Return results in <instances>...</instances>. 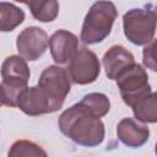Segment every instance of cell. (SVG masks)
Segmentation results:
<instances>
[{"label":"cell","instance_id":"52a82bcc","mask_svg":"<svg viewBox=\"0 0 157 157\" xmlns=\"http://www.w3.org/2000/svg\"><path fill=\"white\" fill-rule=\"evenodd\" d=\"M66 71L72 83L88 85L98 78L101 74V63L92 50L82 47L78 48L69 60Z\"/></svg>","mask_w":157,"mask_h":157},{"label":"cell","instance_id":"ba28073f","mask_svg":"<svg viewBox=\"0 0 157 157\" xmlns=\"http://www.w3.org/2000/svg\"><path fill=\"white\" fill-rule=\"evenodd\" d=\"M49 37L47 32L39 27L29 26L20 32L16 39L18 55L27 61L38 60L47 50Z\"/></svg>","mask_w":157,"mask_h":157},{"label":"cell","instance_id":"d6986e66","mask_svg":"<svg viewBox=\"0 0 157 157\" xmlns=\"http://www.w3.org/2000/svg\"><path fill=\"white\" fill-rule=\"evenodd\" d=\"M15 1L21 2V4H28V1H29V0H15Z\"/></svg>","mask_w":157,"mask_h":157},{"label":"cell","instance_id":"5bb4252c","mask_svg":"<svg viewBox=\"0 0 157 157\" xmlns=\"http://www.w3.org/2000/svg\"><path fill=\"white\" fill-rule=\"evenodd\" d=\"M25 12L11 2L0 1V32H11L25 21Z\"/></svg>","mask_w":157,"mask_h":157},{"label":"cell","instance_id":"9c48e42d","mask_svg":"<svg viewBox=\"0 0 157 157\" xmlns=\"http://www.w3.org/2000/svg\"><path fill=\"white\" fill-rule=\"evenodd\" d=\"M49 49L58 65L67 64L78 49V38L70 31L58 29L49 37Z\"/></svg>","mask_w":157,"mask_h":157},{"label":"cell","instance_id":"3957f363","mask_svg":"<svg viewBox=\"0 0 157 157\" xmlns=\"http://www.w3.org/2000/svg\"><path fill=\"white\" fill-rule=\"evenodd\" d=\"M1 97L4 105L16 107L18 93L27 86L31 71L25 60L20 55H10L1 64Z\"/></svg>","mask_w":157,"mask_h":157},{"label":"cell","instance_id":"7a4b0ae2","mask_svg":"<svg viewBox=\"0 0 157 157\" xmlns=\"http://www.w3.org/2000/svg\"><path fill=\"white\" fill-rule=\"evenodd\" d=\"M117 17L118 10L112 1H96L85 16L80 39L88 45L103 42L110 34Z\"/></svg>","mask_w":157,"mask_h":157},{"label":"cell","instance_id":"e0dca14e","mask_svg":"<svg viewBox=\"0 0 157 157\" xmlns=\"http://www.w3.org/2000/svg\"><path fill=\"white\" fill-rule=\"evenodd\" d=\"M9 156H47V152L37 144H34L33 141H28V140H17L15 141L9 152Z\"/></svg>","mask_w":157,"mask_h":157},{"label":"cell","instance_id":"ac0fdd59","mask_svg":"<svg viewBox=\"0 0 157 157\" xmlns=\"http://www.w3.org/2000/svg\"><path fill=\"white\" fill-rule=\"evenodd\" d=\"M144 64L146 67L151 69L152 71H156V63H155V40L146 44L144 49Z\"/></svg>","mask_w":157,"mask_h":157},{"label":"cell","instance_id":"4fadbf2b","mask_svg":"<svg viewBox=\"0 0 157 157\" xmlns=\"http://www.w3.org/2000/svg\"><path fill=\"white\" fill-rule=\"evenodd\" d=\"M135 119L142 123L155 124L157 121V94L151 91L148 94L139 98L131 107Z\"/></svg>","mask_w":157,"mask_h":157},{"label":"cell","instance_id":"8fae6325","mask_svg":"<svg viewBox=\"0 0 157 157\" xmlns=\"http://www.w3.org/2000/svg\"><path fill=\"white\" fill-rule=\"evenodd\" d=\"M102 63L105 75L109 80L115 81L124 71L135 64V58L131 52L120 44L112 45L103 55Z\"/></svg>","mask_w":157,"mask_h":157},{"label":"cell","instance_id":"30bf717a","mask_svg":"<svg viewBox=\"0 0 157 157\" xmlns=\"http://www.w3.org/2000/svg\"><path fill=\"white\" fill-rule=\"evenodd\" d=\"M118 139L128 147L139 148L150 139V129L146 123L135 118H123L117 125Z\"/></svg>","mask_w":157,"mask_h":157},{"label":"cell","instance_id":"7c38bea8","mask_svg":"<svg viewBox=\"0 0 157 157\" xmlns=\"http://www.w3.org/2000/svg\"><path fill=\"white\" fill-rule=\"evenodd\" d=\"M16 107L31 117L53 113L48 98L38 86H26L17 96Z\"/></svg>","mask_w":157,"mask_h":157},{"label":"cell","instance_id":"6da1fadb","mask_svg":"<svg viewBox=\"0 0 157 157\" xmlns=\"http://www.w3.org/2000/svg\"><path fill=\"white\" fill-rule=\"evenodd\" d=\"M58 126L66 137L83 147L101 145L105 135L101 118L87 110L80 102L72 104L59 115Z\"/></svg>","mask_w":157,"mask_h":157},{"label":"cell","instance_id":"8992f818","mask_svg":"<svg viewBox=\"0 0 157 157\" xmlns=\"http://www.w3.org/2000/svg\"><path fill=\"white\" fill-rule=\"evenodd\" d=\"M115 81L123 102L129 107H131L139 98L148 94L152 91L146 70L137 63L124 71Z\"/></svg>","mask_w":157,"mask_h":157},{"label":"cell","instance_id":"ffe728a7","mask_svg":"<svg viewBox=\"0 0 157 157\" xmlns=\"http://www.w3.org/2000/svg\"><path fill=\"white\" fill-rule=\"evenodd\" d=\"M1 105H4V103H2V97H1V86H0V107Z\"/></svg>","mask_w":157,"mask_h":157},{"label":"cell","instance_id":"9a60e30c","mask_svg":"<svg viewBox=\"0 0 157 157\" xmlns=\"http://www.w3.org/2000/svg\"><path fill=\"white\" fill-rule=\"evenodd\" d=\"M27 5L32 16L43 23L53 22L59 15L58 0H29Z\"/></svg>","mask_w":157,"mask_h":157},{"label":"cell","instance_id":"2e32d148","mask_svg":"<svg viewBox=\"0 0 157 157\" xmlns=\"http://www.w3.org/2000/svg\"><path fill=\"white\" fill-rule=\"evenodd\" d=\"M80 103L98 118L107 115L110 110L109 98L104 93H99V92H92V93L85 94L80 101Z\"/></svg>","mask_w":157,"mask_h":157},{"label":"cell","instance_id":"5b68a950","mask_svg":"<svg viewBox=\"0 0 157 157\" xmlns=\"http://www.w3.org/2000/svg\"><path fill=\"white\" fill-rule=\"evenodd\" d=\"M37 86L48 98L52 110L55 113L63 107L71 90V81L66 69L59 65H49L42 71Z\"/></svg>","mask_w":157,"mask_h":157},{"label":"cell","instance_id":"277c9868","mask_svg":"<svg viewBox=\"0 0 157 157\" xmlns=\"http://www.w3.org/2000/svg\"><path fill=\"white\" fill-rule=\"evenodd\" d=\"M123 29L126 39L135 45H146L156 33V10L152 5L131 9L123 16Z\"/></svg>","mask_w":157,"mask_h":157}]
</instances>
